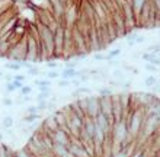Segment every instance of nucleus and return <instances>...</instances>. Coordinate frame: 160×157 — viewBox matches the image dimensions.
<instances>
[{"label":"nucleus","instance_id":"obj_1","mask_svg":"<svg viewBox=\"0 0 160 157\" xmlns=\"http://www.w3.org/2000/svg\"><path fill=\"white\" fill-rule=\"evenodd\" d=\"M143 122H144V110L143 109H134L130 114V118L127 119L128 131H130V135L132 140L141 132Z\"/></svg>","mask_w":160,"mask_h":157},{"label":"nucleus","instance_id":"obj_2","mask_svg":"<svg viewBox=\"0 0 160 157\" xmlns=\"http://www.w3.org/2000/svg\"><path fill=\"white\" fill-rule=\"evenodd\" d=\"M26 41V58L25 61L28 63H38L39 54H38V39H35L32 35H28L25 38Z\"/></svg>","mask_w":160,"mask_h":157},{"label":"nucleus","instance_id":"obj_3","mask_svg":"<svg viewBox=\"0 0 160 157\" xmlns=\"http://www.w3.org/2000/svg\"><path fill=\"white\" fill-rule=\"evenodd\" d=\"M50 137H51V140H52V143L66 145V147L70 144V141H72V138H73V137L70 135V132H68L67 130H64V128H58V130H55L54 132H51L50 134Z\"/></svg>","mask_w":160,"mask_h":157},{"label":"nucleus","instance_id":"obj_4","mask_svg":"<svg viewBox=\"0 0 160 157\" xmlns=\"http://www.w3.org/2000/svg\"><path fill=\"white\" fill-rule=\"evenodd\" d=\"M67 150L73 157H92L88 153V150L84 149V145L82 144L77 138H74V137L72 138L70 144L67 145Z\"/></svg>","mask_w":160,"mask_h":157},{"label":"nucleus","instance_id":"obj_5","mask_svg":"<svg viewBox=\"0 0 160 157\" xmlns=\"http://www.w3.org/2000/svg\"><path fill=\"white\" fill-rule=\"evenodd\" d=\"M101 112V106H99V96H88V106H86V116L88 118H95L98 114Z\"/></svg>","mask_w":160,"mask_h":157},{"label":"nucleus","instance_id":"obj_6","mask_svg":"<svg viewBox=\"0 0 160 157\" xmlns=\"http://www.w3.org/2000/svg\"><path fill=\"white\" fill-rule=\"evenodd\" d=\"M58 124H57V121H55L54 115L50 114L48 116H47L45 119H44V122H42V130L45 132H48V134H51V132H54L55 130H58Z\"/></svg>","mask_w":160,"mask_h":157},{"label":"nucleus","instance_id":"obj_7","mask_svg":"<svg viewBox=\"0 0 160 157\" xmlns=\"http://www.w3.org/2000/svg\"><path fill=\"white\" fill-rule=\"evenodd\" d=\"M134 151V141L131 143V144L125 145V147H121L112 154V157H130L131 153Z\"/></svg>","mask_w":160,"mask_h":157},{"label":"nucleus","instance_id":"obj_8","mask_svg":"<svg viewBox=\"0 0 160 157\" xmlns=\"http://www.w3.org/2000/svg\"><path fill=\"white\" fill-rule=\"evenodd\" d=\"M141 60H144L146 63L154 64V66H160V57H159V54H154V52L144 51L143 54H141Z\"/></svg>","mask_w":160,"mask_h":157},{"label":"nucleus","instance_id":"obj_9","mask_svg":"<svg viewBox=\"0 0 160 157\" xmlns=\"http://www.w3.org/2000/svg\"><path fill=\"white\" fill-rule=\"evenodd\" d=\"M60 74H61V79L72 80V79H74V77L79 76V70H77V68H67V67H64L63 71L60 73Z\"/></svg>","mask_w":160,"mask_h":157},{"label":"nucleus","instance_id":"obj_10","mask_svg":"<svg viewBox=\"0 0 160 157\" xmlns=\"http://www.w3.org/2000/svg\"><path fill=\"white\" fill-rule=\"evenodd\" d=\"M38 95H37V102L38 101H48L51 96V87H38Z\"/></svg>","mask_w":160,"mask_h":157},{"label":"nucleus","instance_id":"obj_11","mask_svg":"<svg viewBox=\"0 0 160 157\" xmlns=\"http://www.w3.org/2000/svg\"><path fill=\"white\" fill-rule=\"evenodd\" d=\"M98 96L99 98H111V96H114V89H111L109 86H101V87H98Z\"/></svg>","mask_w":160,"mask_h":157},{"label":"nucleus","instance_id":"obj_12","mask_svg":"<svg viewBox=\"0 0 160 157\" xmlns=\"http://www.w3.org/2000/svg\"><path fill=\"white\" fill-rule=\"evenodd\" d=\"M41 119V114H26L23 118H22V122L25 124H35L37 121Z\"/></svg>","mask_w":160,"mask_h":157},{"label":"nucleus","instance_id":"obj_13","mask_svg":"<svg viewBox=\"0 0 160 157\" xmlns=\"http://www.w3.org/2000/svg\"><path fill=\"white\" fill-rule=\"evenodd\" d=\"M144 86L147 87V89H152L153 86H156L159 81H157V77H156V74H148L146 79H144Z\"/></svg>","mask_w":160,"mask_h":157},{"label":"nucleus","instance_id":"obj_14","mask_svg":"<svg viewBox=\"0 0 160 157\" xmlns=\"http://www.w3.org/2000/svg\"><path fill=\"white\" fill-rule=\"evenodd\" d=\"M111 77H112L114 80L122 81V80H125V71H122L121 68H115L114 71L111 73Z\"/></svg>","mask_w":160,"mask_h":157},{"label":"nucleus","instance_id":"obj_15","mask_svg":"<svg viewBox=\"0 0 160 157\" xmlns=\"http://www.w3.org/2000/svg\"><path fill=\"white\" fill-rule=\"evenodd\" d=\"M13 125H15V119H13L10 115H6V116L2 119V127H3L4 130H8V128H13Z\"/></svg>","mask_w":160,"mask_h":157},{"label":"nucleus","instance_id":"obj_16","mask_svg":"<svg viewBox=\"0 0 160 157\" xmlns=\"http://www.w3.org/2000/svg\"><path fill=\"white\" fill-rule=\"evenodd\" d=\"M35 86H38V87H51L52 86V81L48 80V79H37L34 81Z\"/></svg>","mask_w":160,"mask_h":157},{"label":"nucleus","instance_id":"obj_17","mask_svg":"<svg viewBox=\"0 0 160 157\" xmlns=\"http://www.w3.org/2000/svg\"><path fill=\"white\" fill-rule=\"evenodd\" d=\"M121 54H122V50H121V48H114V50H111V51H108V54H106V57H108V61L118 58Z\"/></svg>","mask_w":160,"mask_h":157},{"label":"nucleus","instance_id":"obj_18","mask_svg":"<svg viewBox=\"0 0 160 157\" xmlns=\"http://www.w3.org/2000/svg\"><path fill=\"white\" fill-rule=\"evenodd\" d=\"M45 76L48 80H58V79H61V74H60V71H57V70H50V71H47Z\"/></svg>","mask_w":160,"mask_h":157},{"label":"nucleus","instance_id":"obj_19","mask_svg":"<svg viewBox=\"0 0 160 157\" xmlns=\"http://www.w3.org/2000/svg\"><path fill=\"white\" fill-rule=\"evenodd\" d=\"M19 93H21V96H31V95H32V86L23 85L21 89H19Z\"/></svg>","mask_w":160,"mask_h":157},{"label":"nucleus","instance_id":"obj_20","mask_svg":"<svg viewBox=\"0 0 160 157\" xmlns=\"http://www.w3.org/2000/svg\"><path fill=\"white\" fill-rule=\"evenodd\" d=\"M144 70L148 71L150 74H157V73H159V66H154V64L147 63L146 64V67H144Z\"/></svg>","mask_w":160,"mask_h":157},{"label":"nucleus","instance_id":"obj_21","mask_svg":"<svg viewBox=\"0 0 160 157\" xmlns=\"http://www.w3.org/2000/svg\"><path fill=\"white\" fill-rule=\"evenodd\" d=\"M13 103H15V101H13L12 98H9V96H4V98L2 99V105H3L4 108H10V106H13Z\"/></svg>","mask_w":160,"mask_h":157},{"label":"nucleus","instance_id":"obj_22","mask_svg":"<svg viewBox=\"0 0 160 157\" xmlns=\"http://www.w3.org/2000/svg\"><path fill=\"white\" fill-rule=\"evenodd\" d=\"M146 52H154V54H160V44H153V45L147 47Z\"/></svg>","mask_w":160,"mask_h":157},{"label":"nucleus","instance_id":"obj_23","mask_svg":"<svg viewBox=\"0 0 160 157\" xmlns=\"http://www.w3.org/2000/svg\"><path fill=\"white\" fill-rule=\"evenodd\" d=\"M47 67H50V70H57L60 67V63L55 60H47Z\"/></svg>","mask_w":160,"mask_h":157},{"label":"nucleus","instance_id":"obj_24","mask_svg":"<svg viewBox=\"0 0 160 157\" xmlns=\"http://www.w3.org/2000/svg\"><path fill=\"white\" fill-rule=\"evenodd\" d=\"M28 74L29 76H39L41 74V70H39L38 67H34V66H31V67H28Z\"/></svg>","mask_w":160,"mask_h":157},{"label":"nucleus","instance_id":"obj_25","mask_svg":"<svg viewBox=\"0 0 160 157\" xmlns=\"http://www.w3.org/2000/svg\"><path fill=\"white\" fill-rule=\"evenodd\" d=\"M93 60L95 61H108V57H106V54H102V52H95Z\"/></svg>","mask_w":160,"mask_h":157},{"label":"nucleus","instance_id":"obj_26","mask_svg":"<svg viewBox=\"0 0 160 157\" xmlns=\"http://www.w3.org/2000/svg\"><path fill=\"white\" fill-rule=\"evenodd\" d=\"M4 90H6V95H9V93H13V92H16V87L13 86L12 81H8V83H6V86H4Z\"/></svg>","mask_w":160,"mask_h":157},{"label":"nucleus","instance_id":"obj_27","mask_svg":"<svg viewBox=\"0 0 160 157\" xmlns=\"http://www.w3.org/2000/svg\"><path fill=\"white\" fill-rule=\"evenodd\" d=\"M47 106H48V101H38L37 108H38L39 114H41V112H44V110H47Z\"/></svg>","mask_w":160,"mask_h":157},{"label":"nucleus","instance_id":"obj_28","mask_svg":"<svg viewBox=\"0 0 160 157\" xmlns=\"http://www.w3.org/2000/svg\"><path fill=\"white\" fill-rule=\"evenodd\" d=\"M144 6V0H134V10L141 12V7Z\"/></svg>","mask_w":160,"mask_h":157},{"label":"nucleus","instance_id":"obj_29","mask_svg":"<svg viewBox=\"0 0 160 157\" xmlns=\"http://www.w3.org/2000/svg\"><path fill=\"white\" fill-rule=\"evenodd\" d=\"M57 85H58V87H68L70 86V80H67V79H58Z\"/></svg>","mask_w":160,"mask_h":157},{"label":"nucleus","instance_id":"obj_30","mask_svg":"<svg viewBox=\"0 0 160 157\" xmlns=\"http://www.w3.org/2000/svg\"><path fill=\"white\" fill-rule=\"evenodd\" d=\"M26 114H39L38 108H37V105H31L26 108Z\"/></svg>","mask_w":160,"mask_h":157},{"label":"nucleus","instance_id":"obj_31","mask_svg":"<svg viewBox=\"0 0 160 157\" xmlns=\"http://www.w3.org/2000/svg\"><path fill=\"white\" fill-rule=\"evenodd\" d=\"M122 71H131V73H134V74H138V70L134 68L132 66H124V67H122Z\"/></svg>","mask_w":160,"mask_h":157},{"label":"nucleus","instance_id":"obj_32","mask_svg":"<svg viewBox=\"0 0 160 157\" xmlns=\"http://www.w3.org/2000/svg\"><path fill=\"white\" fill-rule=\"evenodd\" d=\"M13 80L22 81V83H23V81L26 80V76H25V74H15V76H13Z\"/></svg>","mask_w":160,"mask_h":157},{"label":"nucleus","instance_id":"obj_33","mask_svg":"<svg viewBox=\"0 0 160 157\" xmlns=\"http://www.w3.org/2000/svg\"><path fill=\"white\" fill-rule=\"evenodd\" d=\"M70 85H73L74 87H79V86H82V83H80V80L77 79V77H74V79H72V80H70Z\"/></svg>","mask_w":160,"mask_h":157},{"label":"nucleus","instance_id":"obj_34","mask_svg":"<svg viewBox=\"0 0 160 157\" xmlns=\"http://www.w3.org/2000/svg\"><path fill=\"white\" fill-rule=\"evenodd\" d=\"M3 138H4V135H3V132H0V143L3 141Z\"/></svg>","mask_w":160,"mask_h":157},{"label":"nucleus","instance_id":"obj_35","mask_svg":"<svg viewBox=\"0 0 160 157\" xmlns=\"http://www.w3.org/2000/svg\"><path fill=\"white\" fill-rule=\"evenodd\" d=\"M154 157H157V156H154Z\"/></svg>","mask_w":160,"mask_h":157}]
</instances>
